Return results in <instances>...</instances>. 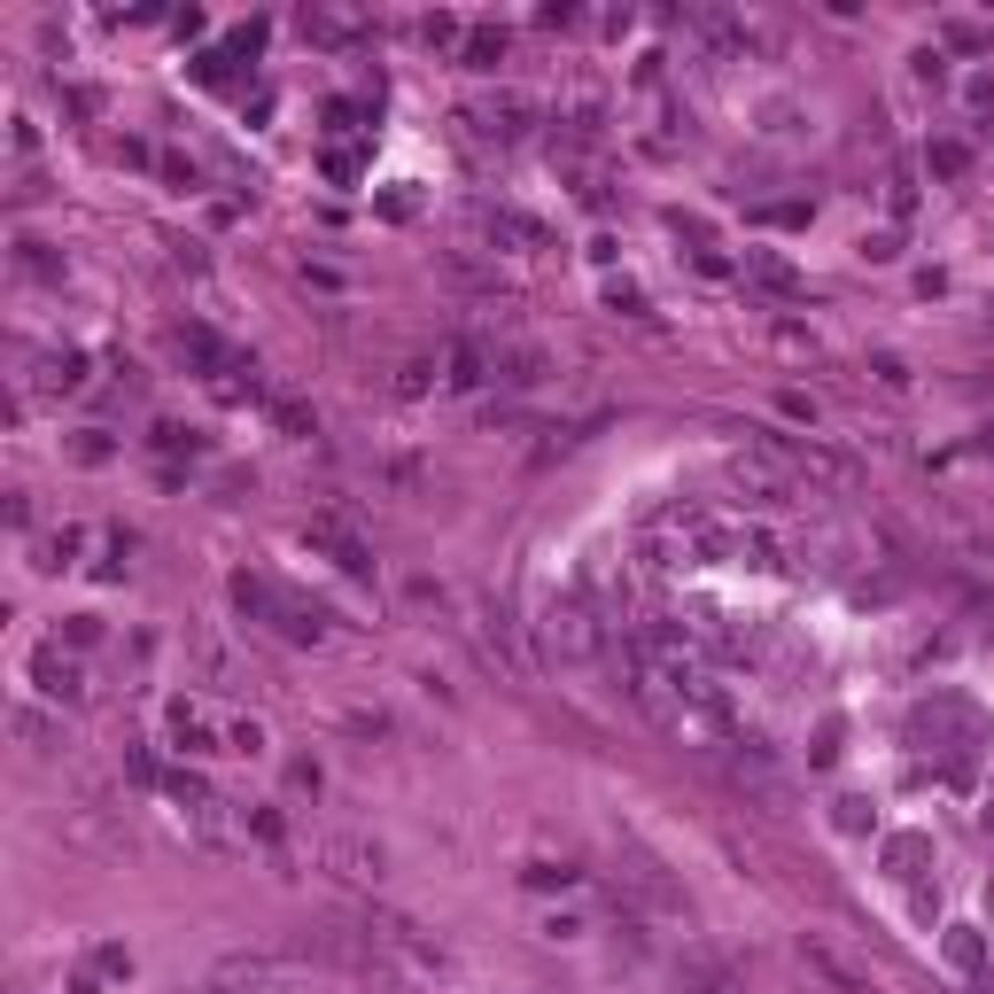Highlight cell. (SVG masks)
<instances>
[{"instance_id": "ac0fdd59", "label": "cell", "mask_w": 994, "mask_h": 994, "mask_svg": "<svg viewBox=\"0 0 994 994\" xmlns=\"http://www.w3.org/2000/svg\"><path fill=\"white\" fill-rule=\"evenodd\" d=\"M63 637H71V645H94V637H102V621H94V614H71V629H63Z\"/></svg>"}, {"instance_id": "7c38bea8", "label": "cell", "mask_w": 994, "mask_h": 994, "mask_svg": "<svg viewBox=\"0 0 994 994\" xmlns=\"http://www.w3.org/2000/svg\"><path fill=\"white\" fill-rule=\"evenodd\" d=\"M924 855H932V847H924V839H917V831H901V839H886V862H893V870H901V878H909V870H917V862H924Z\"/></svg>"}, {"instance_id": "8fae6325", "label": "cell", "mask_w": 994, "mask_h": 994, "mask_svg": "<svg viewBox=\"0 0 994 994\" xmlns=\"http://www.w3.org/2000/svg\"><path fill=\"white\" fill-rule=\"evenodd\" d=\"M505 63V32H474L467 40V71H498Z\"/></svg>"}, {"instance_id": "5bb4252c", "label": "cell", "mask_w": 994, "mask_h": 994, "mask_svg": "<svg viewBox=\"0 0 994 994\" xmlns=\"http://www.w3.org/2000/svg\"><path fill=\"white\" fill-rule=\"evenodd\" d=\"M963 164H971V148H963V140H940V148H932V171H940V179H955Z\"/></svg>"}, {"instance_id": "9c48e42d", "label": "cell", "mask_w": 994, "mask_h": 994, "mask_svg": "<svg viewBox=\"0 0 994 994\" xmlns=\"http://www.w3.org/2000/svg\"><path fill=\"white\" fill-rule=\"evenodd\" d=\"M171 739H179L187 754H202V746H210V723H202V715H195V708L179 700V708H171Z\"/></svg>"}, {"instance_id": "3957f363", "label": "cell", "mask_w": 994, "mask_h": 994, "mask_svg": "<svg viewBox=\"0 0 994 994\" xmlns=\"http://www.w3.org/2000/svg\"><path fill=\"white\" fill-rule=\"evenodd\" d=\"M801 963H808V971H824V979H831V986H839V994H870V979H862V971H855V963H839V955H831V948H824V940H816V932H808V940H801Z\"/></svg>"}, {"instance_id": "277c9868", "label": "cell", "mask_w": 994, "mask_h": 994, "mask_svg": "<svg viewBox=\"0 0 994 994\" xmlns=\"http://www.w3.org/2000/svg\"><path fill=\"white\" fill-rule=\"evenodd\" d=\"M311 544H326V552H335L350 575H374V559H366V544L350 536V529H335V521H311Z\"/></svg>"}, {"instance_id": "5b68a950", "label": "cell", "mask_w": 994, "mask_h": 994, "mask_svg": "<svg viewBox=\"0 0 994 994\" xmlns=\"http://www.w3.org/2000/svg\"><path fill=\"white\" fill-rule=\"evenodd\" d=\"M746 272H754L770 295H793V287H801V272H793L785 257H770V249H746Z\"/></svg>"}, {"instance_id": "4fadbf2b", "label": "cell", "mask_w": 994, "mask_h": 994, "mask_svg": "<svg viewBox=\"0 0 994 994\" xmlns=\"http://www.w3.org/2000/svg\"><path fill=\"white\" fill-rule=\"evenodd\" d=\"M272 420H280L287 436H318V420H311V405H295V397H280V405H272Z\"/></svg>"}, {"instance_id": "7a4b0ae2", "label": "cell", "mask_w": 994, "mask_h": 994, "mask_svg": "<svg viewBox=\"0 0 994 994\" xmlns=\"http://www.w3.org/2000/svg\"><path fill=\"white\" fill-rule=\"evenodd\" d=\"M32 677H40L48 700H86V677L63 660V645H40V652H32Z\"/></svg>"}, {"instance_id": "e0dca14e", "label": "cell", "mask_w": 994, "mask_h": 994, "mask_svg": "<svg viewBox=\"0 0 994 994\" xmlns=\"http://www.w3.org/2000/svg\"><path fill=\"white\" fill-rule=\"evenodd\" d=\"M24 272H40V280H55V257H48L40 241H24Z\"/></svg>"}, {"instance_id": "8992f818", "label": "cell", "mask_w": 994, "mask_h": 994, "mask_svg": "<svg viewBox=\"0 0 994 994\" xmlns=\"http://www.w3.org/2000/svg\"><path fill=\"white\" fill-rule=\"evenodd\" d=\"M498 374H505L513 389H536V381H544V350H529V343H521V350H498Z\"/></svg>"}, {"instance_id": "9a60e30c", "label": "cell", "mask_w": 994, "mask_h": 994, "mask_svg": "<svg viewBox=\"0 0 994 994\" xmlns=\"http://www.w3.org/2000/svg\"><path fill=\"white\" fill-rule=\"evenodd\" d=\"M71 459H79V467H102V459H109V436H102V428H86V436L71 443Z\"/></svg>"}, {"instance_id": "2e32d148", "label": "cell", "mask_w": 994, "mask_h": 994, "mask_svg": "<svg viewBox=\"0 0 994 994\" xmlns=\"http://www.w3.org/2000/svg\"><path fill=\"white\" fill-rule=\"evenodd\" d=\"M17 739H32V746L48 754V739H55V731H48V715H32V708H17Z\"/></svg>"}, {"instance_id": "ba28073f", "label": "cell", "mask_w": 994, "mask_h": 994, "mask_svg": "<svg viewBox=\"0 0 994 994\" xmlns=\"http://www.w3.org/2000/svg\"><path fill=\"white\" fill-rule=\"evenodd\" d=\"M451 381H459V389L490 381V350H482V343H459V350H451Z\"/></svg>"}, {"instance_id": "30bf717a", "label": "cell", "mask_w": 994, "mask_h": 994, "mask_svg": "<svg viewBox=\"0 0 994 994\" xmlns=\"http://www.w3.org/2000/svg\"><path fill=\"white\" fill-rule=\"evenodd\" d=\"M303 32H311V40H358V17H335V9H311V17H303Z\"/></svg>"}, {"instance_id": "d6986e66", "label": "cell", "mask_w": 994, "mask_h": 994, "mask_svg": "<svg viewBox=\"0 0 994 994\" xmlns=\"http://www.w3.org/2000/svg\"><path fill=\"white\" fill-rule=\"evenodd\" d=\"M63 994H94V979H71V986H63Z\"/></svg>"}, {"instance_id": "6da1fadb", "label": "cell", "mask_w": 994, "mask_h": 994, "mask_svg": "<svg viewBox=\"0 0 994 994\" xmlns=\"http://www.w3.org/2000/svg\"><path fill=\"white\" fill-rule=\"evenodd\" d=\"M544 637H552V652L559 660H590L598 652V621H590V606H552V621H544Z\"/></svg>"}, {"instance_id": "52a82bcc", "label": "cell", "mask_w": 994, "mask_h": 994, "mask_svg": "<svg viewBox=\"0 0 994 994\" xmlns=\"http://www.w3.org/2000/svg\"><path fill=\"white\" fill-rule=\"evenodd\" d=\"M948 963H955V971H971V979H979V971H986V940H979V932H971V924H948Z\"/></svg>"}]
</instances>
